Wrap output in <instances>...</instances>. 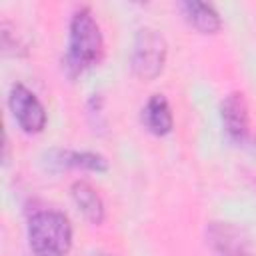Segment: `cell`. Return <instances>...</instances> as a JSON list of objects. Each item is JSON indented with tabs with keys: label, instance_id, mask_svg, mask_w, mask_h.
<instances>
[{
	"label": "cell",
	"instance_id": "obj_6",
	"mask_svg": "<svg viewBox=\"0 0 256 256\" xmlns=\"http://www.w3.org/2000/svg\"><path fill=\"white\" fill-rule=\"evenodd\" d=\"M220 120L230 140L244 144L248 138V104L242 92H230L220 102Z\"/></svg>",
	"mask_w": 256,
	"mask_h": 256
},
{
	"label": "cell",
	"instance_id": "obj_9",
	"mask_svg": "<svg viewBox=\"0 0 256 256\" xmlns=\"http://www.w3.org/2000/svg\"><path fill=\"white\" fill-rule=\"evenodd\" d=\"M142 122L148 128V132L156 136H166L172 126H174V116L170 110V104L166 96L162 94H152L142 108Z\"/></svg>",
	"mask_w": 256,
	"mask_h": 256
},
{
	"label": "cell",
	"instance_id": "obj_8",
	"mask_svg": "<svg viewBox=\"0 0 256 256\" xmlns=\"http://www.w3.org/2000/svg\"><path fill=\"white\" fill-rule=\"evenodd\" d=\"M180 10L184 14V20L198 32L202 34H214L220 30L222 20L220 14L216 12V8L208 2H200V0H186L180 4Z\"/></svg>",
	"mask_w": 256,
	"mask_h": 256
},
{
	"label": "cell",
	"instance_id": "obj_3",
	"mask_svg": "<svg viewBox=\"0 0 256 256\" xmlns=\"http://www.w3.org/2000/svg\"><path fill=\"white\" fill-rule=\"evenodd\" d=\"M168 56V44L164 36L154 28H140L134 38L130 68L142 80H154L164 70Z\"/></svg>",
	"mask_w": 256,
	"mask_h": 256
},
{
	"label": "cell",
	"instance_id": "obj_5",
	"mask_svg": "<svg viewBox=\"0 0 256 256\" xmlns=\"http://www.w3.org/2000/svg\"><path fill=\"white\" fill-rule=\"evenodd\" d=\"M206 238L216 256H250L252 244L248 232L234 222H210Z\"/></svg>",
	"mask_w": 256,
	"mask_h": 256
},
{
	"label": "cell",
	"instance_id": "obj_4",
	"mask_svg": "<svg viewBox=\"0 0 256 256\" xmlns=\"http://www.w3.org/2000/svg\"><path fill=\"white\" fill-rule=\"evenodd\" d=\"M8 106H10L14 120L26 134H38L44 130L48 116H46L42 102L30 88H26L20 82L14 84L8 94Z\"/></svg>",
	"mask_w": 256,
	"mask_h": 256
},
{
	"label": "cell",
	"instance_id": "obj_7",
	"mask_svg": "<svg viewBox=\"0 0 256 256\" xmlns=\"http://www.w3.org/2000/svg\"><path fill=\"white\" fill-rule=\"evenodd\" d=\"M48 166L54 170L62 168H82L92 172H106L108 162L102 154L88 152V150H50L48 152Z\"/></svg>",
	"mask_w": 256,
	"mask_h": 256
},
{
	"label": "cell",
	"instance_id": "obj_2",
	"mask_svg": "<svg viewBox=\"0 0 256 256\" xmlns=\"http://www.w3.org/2000/svg\"><path fill=\"white\" fill-rule=\"evenodd\" d=\"M28 244L36 256H66L72 246V224L60 210H38L28 220Z\"/></svg>",
	"mask_w": 256,
	"mask_h": 256
},
{
	"label": "cell",
	"instance_id": "obj_1",
	"mask_svg": "<svg viewBox=\"0 0 256 256\" xmlns=\"http://www.w3.org/2000/svg\"><path fill=\"white\" fill-rule=\"evenodd\" d=\"M104 52L102 30L88 6L74 10L68 24V50L64 68L70 78H76L90 66L98 64Z\"/></svg>",
	"mask_w": 256,
	"mask_h": 256
},
{
	"label": "cell",
	"instance_id": "obj_11",
	"mask_svg": "<svg viewBox=\"0 0 256 256\" xmlns=\"http://www.w3.org/2000/svg\"><path fill=\"white\" fill-rule=\"evenodd\" d=\"M244 146H246V148H248L252 154H256V138H246Z\"/></svg>",
	"mask_w": 256,
	"mask_h": 256
},
{
	"label": "cell",
	"instance_id": "obj_12",
	"mask_svg": "<svg viewBox=\"0 0 256 256\" xmlns=\"http://www.w3.org/2000/svg\"><path fill=\"white\" fill-rule=\"evenodd\" d=\"M94 256H114V254H108V252H98V254H94Z\"/></svg>",
	"mask_w": 256,
	"mask_h": 256
},
{
	"label": "cell",
	"instance_id": "obj_10",
	"mask_svg": "<svg viewBox=\"0 0 256 256\" xmlns=\"http://www.w3.org/2000/svg\"><path fill=\"white\" fill-rule=\"evenodd\" d=\"M70 194L74 204L78 206V210L84 214V218L92 224H102L106 210H104V202L100 198V194L84 180H76L70 186Z\"/></svg>",
	"mask_w": 256,
	"mask_h": 256
}]
</instances>
